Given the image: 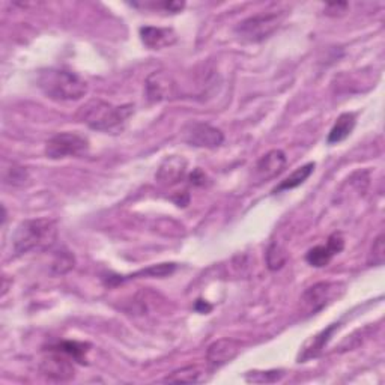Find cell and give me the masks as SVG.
Listing matches in <instances>:
<instances>
[{
    "label": "cell",
    "instance_id": "1",
    "mask_svg": "<svg viewBox=\"0 0 385 385\" xmlns=\"http://www.w3.org/2000/svg\"><path fill=\"white\" fill-rule=\"evenodd\" d=\"M133 112L134 107L131 104L113 105L103 100H89L80 107L76 116L81 124L88 125L92 130L117 133L124 130Z\"/></svg>",
    "mask_w": 385,
    "mask_h": 385
},
{
    "label": "cell",
    "instance_id": "2",
    "mask_svg": "<svg viewBox=\"0 0 385 385\" xmlns=\"http://www.w3.org/2000/svg\"><path fill=\"white\" fill-rule=\"evenodd\" d=\"M37 83L47 98L55 101H77L89 91L88 83L76 72L60 68L41 70Z\"/></svg>",
    "mask_w": 385,
    "mask_h": 385
},
{
    "label": "cell",
    "instance_id": "3",
    "mask_svg": "<svg viewBox=\"0 0 385 385\" xmlns=\"http://www.w3.org/2000/svg\"><path fill=\"white\" fill-rule=\"evenodd\" d=\"M58 238L56 221L50 218H34L21 221L13 235L15 254H26L34 250H46Z\"/></svg>",
    "mask_w": 385,
    "mask_h": 385
},
{
    "label": "cell",
    "instance_id": "4",
    "mask_svg": "<svg viewBox=\"0 0 385 385\" xmlns=\"http://www.w3.org/2000/svg\"><path fill=\"white\" fill-rule=\"evenodd\" d=\"M283 18H285L283 11H280V13L261 14V15L245 18L237 27H235V34L244 41L261 42L266 38H270L274 32L279 29Z\"/></svg>",
    "mask_w": 385,
    "mask_h": 385
},
{
    "label": "cell",
    "instance_id": "5",
    "mask_svg": "<svg viewBox=\"0 0 385 385\" xmlns=\"http://www.w3.org/2000/svg\"><path fill=\"white\" fill-rule=\"evenodd\" d=\"M345 292V286L341 283L320 282L310 286L301 296V310L306 316L316 315L320 310L334 303L341 294Z\"/></svg>",
    "mask_w": 385,
    "mask_h": 385
},
{
    "label": "cell",
    "instance_id": "6",
    "mask_svg": "<svg viewBox=\"0 0 385 385\" xmlns=\"http://www.w3.org/2000/svg\"><path fill=\"white\" fill-rule=\"evenodd\" d=\"M89 151V141L77 133H59L46 145V155L50 159L81 157Z\"/></svg>",
    "mask_w": 385,
    "mask_h": 385
},
{
    "label": "cell",
    "instance_id": "7",
    "mask_svg": "<svg viewBox=\"0 0 385 385\" xmlns=\"http://www.w3.org/2000/svg\"><path fill=\"white\" fill-rule=\"evenodd\" d=\"M39 369L42 375L56 382L71 381L76 375L74 360L53 346L48 349V354L42 358Z\"/></svg>",
    "mask_w": 385,
    "mask_h": 385
},
{
    "label": "cell",
    "instance_id": "8",
    "mask_svg": "<svg viewBox=\"0 0 385 385\" xmlns=\"http://www.w3.org/2000/svg\"><path fill=\"white\" fill-rule=\"evenodd\" d=\"M184 141L191 146L214 149L223 143L224 136L218 128L209 124L192 122L184 128Z\"/></svg>",
    "mask_w": 385,
    "mask_h": 385
},
{
    "label": "cell",
    "instance_id": "9",
    "mask_svg": "<svg viewBox=\"0 0 385 385\" xmlns=\"http://www.w3.org/2000/svg\"><path fill=\"white\" fill-rule=\"evenodd\" d=\"M286 155L280 149H273L268 154H265L258 164L254 167V179L258 183H266V181L274 179L275 176H279L285 167H286Z\"/></svg>",
    "mask_w": 385,
    "mask_h": 385
},
{
    "label": "cell",
    "instance_id": "10",
    "mask_svg": "<svg viewBox=\"0 0 385 385\" xmlns=\"http://www.w3.org/2000/svg\"><path fill=\"white\" fill-rule=\"evenodd\" d=\"M241 341L235 339H220L208 346L207 360L212 367H220L228 365L238 357L241 352Z\"/></svg>",
    "mask_w": 385,
    "mask_h": 385
},
{
    "label": "cell",
    "instance_id": "11",
    "mask_svg": "<svg viewBox=\"0 0 385 385\" xmlns=\"http://www.w3.org/2000/svg\"><path fill=\"white\" fill-rule=\"evenodd\" d=\"M187 174V162L185 158L172 155L167 157L164 162L159 166L158 172L155 175L157 181L162 185H175L179 181H183V178Z\"/></svg>",
    "mask_w": 385,
    "mask_h": 385
},
{
    "label": "cell",
    "instance_id": "12",
    "mask_svg": "<svg viewBox=\"0 0 385 385\" xmlns=\"http://www.w3.org/2000/svg\"><path fill=\"white\" fill-rule=\"evenodd\" d=\"M141 39L148 48L162 50V48L174 46L178 37L175 34V30L170 27L145 26V27H141Z\"/></svg>",
    "mask_w": 385,
    "mask_h": 385
},
{
    "label": "cell",
    "instance_id": "13",
    "mask_svg": "<svg viewBox=\"0 0 385 385\" xmlns=\"http://www.w3.org/2000/svg\"><path fill=\"white\" fill-rule=\"evenodd\" d=\"M174 92V81L164 71H155L146 80V95L149 101L157 103L170 98Z\"/></svg>",
    "mask_w": 385,
    "mask_h": 385
},
{
    "label": "cell",
    "instance_id": "14",
    "mask_svg": "<svg viewBox=\"0 0 385 385\" xmlns=\"http://www.w3.org/2000/svg\"><path fill=\"white\" fill-rule=\"evenodd\" d=\"M337 328H339V324H331L327 329L320 331V333H318L316 336H313L312 339L307 340L303 351H301V354H299V357H298L299 363L307 361V360L313 358V357H318L319 352L324 349V346L328 344L331 336L334 334V331Z\"/></svg>",
    "mask_w": 385,
    "mask_h": 385
},
{
    "label": "cell",
    "instance_id": "15",
    "mask_svg": "<svg viewBox=\"0 0 385 385\" xmlns=\"http://www.w3.org/2000/svg\"><path fill=\"white\" fill-rule=\"evenodd\" d=\"M355 124H357L355 113H341L337 117L334 126L331 128L327 142L329 145H334V143L346 141V138L351 136V133L354 131Z\"/></svg>",
    "mask_w": 385,
    "mask_h": 385
},
{
    "label": "cell",
    "instance_id": "16",
    "mask_svg": "<svg viewBox=\"0 0 385 385\" xmlns=\"http://www.w3.org/2000/svg\"><path fill=\"white\" fill-rule=\"evenodd\" d=\"M207 379L208 378H207L205 370L200 369L199 366H187L172 372L163 381L172 382V384H199V382H205Z\"/></svg>",
    "mask_w": 385,
    "mask_h": 385
},
{
    "label": "cell",
    "instance_id": "17",
    "mask_svg": "<svg viewBox=\"0 0 385 385\" xmlns=\"http://www.w3.org/2000/svg\"><path fill=\"white\" fill-rule=\"evenodd\" d=\"M313 170H315V163H307L303 167L296 169L292 175H289L283 181V183L274 190V192H280L283 190H292V188L299 187L301 184H304L306 181L310 178V175L313 174Z\"/></svg>",
    "mask_w": 385,
    "mask_h": 385
},
{
    "label": "cell",
    "instance_id": "18",
    "mask_svg": "<svg viewBox=\"0 0 385 385\" xmlns=\"http://www.w3.org/2000/svg\"><path fill=\"white\" fill-rule=\"evenodd\" d=\"M337 253L331 249V245L327 242V245H316V247L310 249L306 254V261L315 266V268H322V266H327L331 259L334 258Z\"/></svg>",
    "mask_w": 385,
    "mask_h": 385
},
{
    "label": "cell",
    "instance_id": "19",
    "mask_svg": "<svg viewBox=\"0 0 385 385\" xmlns=\"http://www.w3.org/2000/svg\"><path fill=\"white\" fill-rule=\"evenodd\" d=\"M53 348H56L59 351H62L63 354H67L68 357H71L74 361L77 363H86V354H88V348L89 345L86 344H80V341H60V344L55 345Z\"/></svg>",
    "mask_w": 385,
    "mask_h": 385
},
{
    "label": "cell",
    "instance_id": "20",
    "mask_svg": "<svg viewBox=\"0 0 385 385\" xmlns=\"http://www.w3.org/2000/svg\"><path fill=\"white\" fill-rule=\"evenodd\" d=\"M265 256H266V266H268V270L271 271L280 270L287 259V253L285 247L277 241L270 244V247L268 250H266Z\"/></svg>",
    "mask_w": 385,
    "mask_h": 385
},
{
    "label": "cell",
    "instance_id": "21",
    "mask_svg": "<svg viewBox=\"0 0 385 385\" xmlns=\"http://www.w3.org/2000/svg\"><path fill=\"white\" fill-rule=\"evenodd\" d=\"M29 181V174L25 167H21L15 163L11 164V167L4 169V183L13 187H21Z\"/></svg>",
    "mask_w": 385,
    "mask_h": 385
},
{
    "label": "cell",
    "instance_id": "22",
    "mask_svg": "<svg viewBox=\"0 0 385 385\" xmlns=\"http://www.w3.org/2000/svg\"><path fill=\"white\" fill-rule=\"evenodd\" d=\"M72 268H74V256L67 250L59 252L51 265L53 273L58 275H62V274H67Z\"/></svg>",
    "mask_w": 385,
    "mask_h": 385
},
{
    "label": "cell",
    "instance_id": "23",
    "mask_svg": "<svg viewBox=\"0 0 385 385\" xmlns=\"http://www.w3.org/2000/svg\"><path fill=\"white\" fill-rule=\"evenodd\" d=\"M133 6L138 8L142 6L145 9H163L166 11V13H170V14H176V13H181L185 8V2H169V0H164V2H143V4H133Z\"/></svg>",
    "mask_w": 385,
    "mask_h": 385
},
{
    "label": "cell",
    "instance_id": "24",
    "mask_svg": "<svg viewBox=\"0 0 385 385\" xmlns=\"http://www.w3.org/2000/svg\"><path fill=\"white\" fill-rule=\"evenodd\" d=\"M285 375L283 370H270V372H249L245 375V379L249 382H275Z\"/></svg>",
    "mask_w": 385,
    "mask_h": 385
},
{
    "label": "cell",
    "instance_id": "25",
    "mask_svg": "<svg viewBox=\"0 0 385 385\" xmlns=\"http://www.w3.org/2000/svg\"><path fill=\"white\" fill-rule=\"evenodd\" d=\"M384 259H385V247H384V235L381 233L372 245V250L369 254V265L381 266L384 265Z\"/></svg>",
    "mask_w": 385,
    "mask_h": 385
},
{
    "label": "cell",
    "instance_id": "26",
    "mask_svg": "<svg viewBox=\"0 0 385 385\" xmlns=\"http://www.w3.org/2000/svg\"><path fill=\"white\" fill-rule=\"evenodd\" d=\"M190 179H191V184H195V185H205L207 176H205V174L202 172L200 169H196L195 172H192V175L190 176Z\"/></svg>",
    "mask_w": 385,
    "mask_h": 385
},
{
    "label": "cell",
    "instance_id": "27",
    "mask_svg": "<svg viewBox=\"0 0 385 385\" xmlns=\"http://www.w3.org/2000/svg\"><path fill=\"white\" fill-rule=\"evenodd\" d=\"M348 8V4H328L325 6V11L328 14L331 13H345Z\"/></svg>",
    "mask_w": 385,
    "mask_h": 385
}]
</instances>
